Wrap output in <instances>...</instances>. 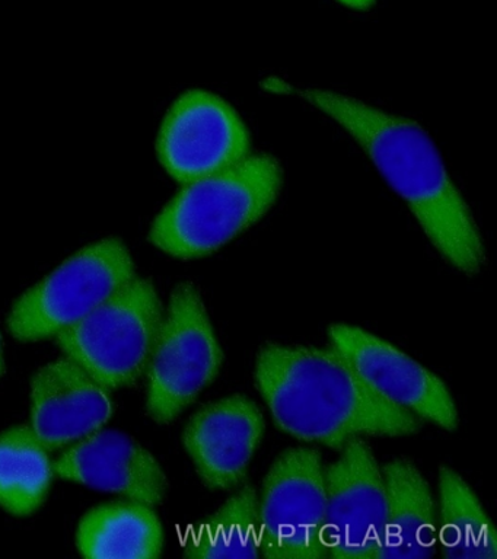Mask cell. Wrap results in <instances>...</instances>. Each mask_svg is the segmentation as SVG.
Listing matches in <instances>:
<instances>
[{
	"instance_id": "7",
	"label": "cell",
	"mask_w": 497,
	"mask_h": 559,
	"mask_svg": "<svg viewBox=\"0 0 497 559\" xmlns=\"http://www.w3.org/2000/svg\"><path fill=\"white\" fill-rule=\"evenodd\" d=\"M324 466L320 450L296 445L269 467L259 492L261 557L327 558Z\"/></svg>"
},
{
	"instance_id": "20",
	"label": "cell",
	"mask_w": 497,
	"mask_h": 559,
	"mask_svg": "<svg viewBox=\"0 0 497 559\" xmlns=\"http://www.w3.org/2000/svg\"><path fill=\"white\" fill-rule=\"evenodd\" d=\"M7 365H5V353H3V340L2 334H0V378L5 374Z\"/></svg>"
},
{
	"instance_id": "17",
	"label": "cell",
	"mask_w": 497,
	"mask_h": 559,
	"mask_svg": "<svg viewBox=\"0 0 497 559\" xmlns=\"http://www.w3.org/2000/svg\"><path fill=\"white\" fill-rule=\"evenodd\" d=\"M50 450L29 426H16L0 435V507L27 518L40 510L55 478Z\"/></svg>"
},
{
	"instance_id": "2",
	"label": "cell",
	"mask_w": 497,
	"mask_h": 559,
	"mask_svg": "<svg viewBox=\"0 0 497 559\" xmlns=\"http://www.w3.org/2000/svg\"><path fill=\"white\" fill-rule=\"evenodd\" d=\"M255 383L279 430L338 452L356 437H407L425 426L375 392L330 345L265 343Z\"/></svg>"
},
{
	"instance_id": "8",
	"label": "cell",
	"mask_w": 497,
	"mask_h": 559,
	"mask_svg": "<svg viewBox=\"0 0 497 559\" xmlns=\"http://www.w3.org/2000/svg\"><path fill=\"white\" fill-rule=\"evenodd\" d=\"M324 466L327 558L375 559L386 528L382 467L365 437Z\"/></svg>"
},
{
	"instance_id": "19",
	"label": "cell",
	"mask_w": 497,
	"mask_h": 559,
	"mask_svg": "<svg viewBox=\"0 0 497 559\" xmlns=\"http://www.w3.org/2000/svg\"><path fill=\"white\" fill-rule=\"evenodd\" d=\"M338 2L344 4V7L357 9V11H364V9L372 7L375 0H338Z\"/></svg>"
},
{
	"instance_id": "5",
	"label": "cell",
	"mask_w": 497,
	"mask_h": 559,
	"mask_svg": "<svg viewBox=\"0 0 497 559\" xmlns=\"http://www.w3.org/2000/svg\"><path fill=\"white\" fill-rule=\"evenodd\" d=\"M224 352L193 283L178 284L164 310L146 369V413L169 424L221 373Z\"/></svg>"
},
{
	"instance_id": "18",
	"label": "cell",
	"mask_w": 497,
	"mask_h": 559,
	"mask_svg": "<svg viewBox=\"0 0 497 559\" xmlns=\"http://www.w3.org/2000/svg\"><path fill=\"white\" fill-rule=\"evenodd\" d=\"M186 558H260L259 491L239 485L209 518L187 537Z\"/></svg>"
},
{
	"instance_id": "16",
	"label": "cell",
	"mask_w": 497,
	"mask_h": 559,
	"mask_svg": "<svg viewBox=\"0 0 497 559\" xmlns=\"http://www.w3.org/2000/svg\"><path fill=\"white\" fill-rule=\"evenodd\" d=\"M438 549L448 559H495V526L464 476L451 466L438 471Z\"/></svg>"
},
{
	"instance_id": "6",
	"label": "cell",
	"mask_w": 497,
	"mask_h": 559,
	"mask_svg": "<svg viewBox=\"0 0 497 559\" xmlns=\"http://www.w3.org/2000/svg\"><path fill=\"white\" fill-rule=\"evenodd\" d=\"M137 277L132 253L117 238L98 240L69 260L15 300L8 330L23 343L56 338L88 317Z\"/></svg>"
},
{
	"instance_id": "15",
	"label": "cell",
	"mask_w": 497,
	"mask_h": 559,
	"mask_svg": "<svg viewBox=\"0 0 497 559\" xmlns=\"http://www.w3.org/2000/svg\"><path fill=\"white\" fill-rule=\"evenodd\" d=\"M165 533L154 507L128 500L94 507L81 519L76 548L88 559H154L163 555Z\"/></svg>"
},
{
	"instance_id": "14",
	"label": "cell",
	"mask_w": 497,
	"mask_h": 559,
	"mask_svg": "<svg viewBox=\"0 0 497 559\" xmlns=\"http://www.w3.org/2000/svg\"><path fill=\"white\" fill-rule=\"evenodd\" d=\"M386 528L375 559L431 558L438 552V507L416 463L395 457L382 465Z\"/></svg>"
},
{
	"instance_id": "12",
	"label": "cell",
	"mask_w": 497,
	"mask_h": 559,
	"mask_svg": "<svg viewBox=\"0 0 497 559\" xmlns=\"http://www.w3.org/2000/svg\"><path fill=\"white\" fill-rule=\"evenodd\" d=\"M55 474L152 507L161 504L168 492L167 474L158 459L133 437L108 428L71 444L55 462Z\"/></svg>"
},
{
	"instance_id": "10",
	"label": "cell",
	"mask_w": 497,
	"mask_h": 559,
	"mask_svg": "<svg viewBox=\"0 0 497 559\" xmlns=\"http://www.w3.org/2000/svg\"><path fill=\"white\" fill-rule=\"evenodd\" d=\"M340 354L379 395L445 431H455L460 413L447 383L434 371L374 332L348 323L327 330Z\"/></svg>"
},
{
	"instance_id": "1",
	"label": "cell",
	"mask_w": 497,
	"mask_h": 559,
	"mask_svg": "<svg viewBox=\"0 0 497 559\" xmlns=\"http://www.w3.org/2000/svg\"><path fill=\"white\" fill-rule=\"evenodd\" d=\"M274 94L299 96L329 114L364 147L379 173L409 204L443 260L465 275L486 264V249L469 205L445 168L438 148L417 122L391 116L348 96L303 90L281 79L264 82Z\"/></svg>"
},
{
	"instance_id": "11",
	"label": "cell",
	"mask_w": 497,
	"mask_h": 559,
	"mask_svg": "<svg viewBox=\"0 0 497 559\" xmlns=\"http://www.w3.org/2000/svg\"><path fill=\"white\" fill-rule=\"evenodd\" d=\"M264 432L263 411L235 393L196 411L182 431V445L204 487L233 491L246 479Z\"/></svg>"
},
{
	"instance_id": "4",
	"label": "cell",
	"mask_w": 497,
	"mask_h": 559,
	"mask_svg": "<svg viewBox=\"0 0 497 559\" xmlns=\"http://www.w3.org/2000/svg\"><path fill=\"white\" fill-rule=\"evenodd\" d=\"M163 318L154 284L137 275L55 340L63 356L115 391L133 386L145 376Z\"/></svg>"
},
{
	"instance_id": "9",
	"label": "cell",
	"mask_w": 497,
	"mask_h": 559,
	"mask_svg": "<svg viewBox=\"0 0 497 559\" xmlns=\"http://www.w3.org/2000/svg\"><path fill=\"white\" fill-rule=\"evenodd\" d=\"M250 133L235 109L199 90L173 104L156 142L161 164L181 183L238 164L250 155Z\"/></svg>"
},
{
	"instance_id": "3",
	"label": "cell",
	"mask_w": 497,
	"mask_h": 559,
	"mask_svg": "<svg viewBox=\"0 0 497 559\" xmlns=\"http://www.w3.org/2000/svg\"><path fill=\"white\" fill-rule=\"evenodd\" d=\"M282 183V166L273 156L248 155L220 173L182 183L152 223L150 240L180 260L211 255L269 212Z\"/></svg>"
},
{
	"instance_id": "13",
	"label": "cell",
	"mask_w": 497,
	"mask_h": 559,
	"mask_svg": "<svg viewBox=\"0 0 497 559\" xmlns=\"http://www.w3.org/2000/svg\"><path fill=\"white\" fill-rule=\"evenodd\" d=\"M111 391L67 356L47 362L32 382V430L50 452L104 428L113 414Z\"/></svg>"
}]
</instances>
